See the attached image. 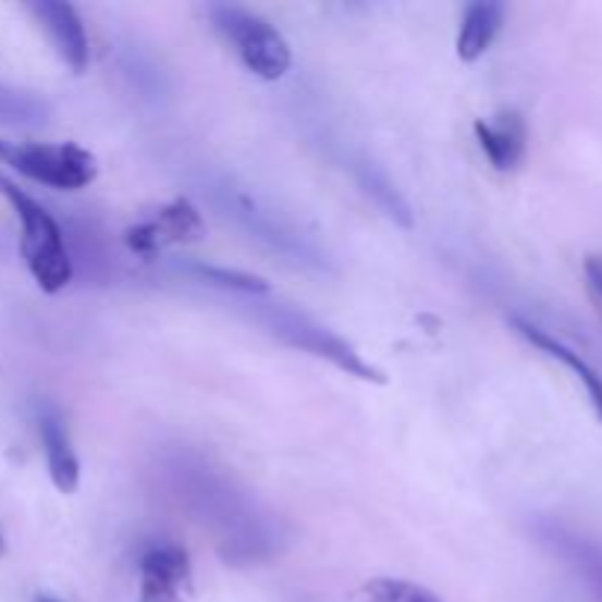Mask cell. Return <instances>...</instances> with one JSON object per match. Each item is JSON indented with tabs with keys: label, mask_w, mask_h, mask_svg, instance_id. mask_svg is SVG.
Masks as SVG:
<instances>
[{
	"label": "cell",
	"mask_w": 602,
	"mask_h": 602,
	"mask_svg": "<svg viewBox=\"0 0 602 602\" xmlns=\"http://www.w3.org/2000/svg\"><path fill=\"white\" fill-rule=\"evenodd\" d=\"M209 19L214 29L233 45L235 57L242 65L259 79H282L292 69V48L282 39V33L271 21L256 15V12L235 7V3H218L209 7Z\"/></svg>",
	"instance_id": "7a4b0ae2"
},
{
	"label": "cell",
	"mask_w": 602,
	"mask_h": 602,
	"mask_svg": "<svg viewBox=\"0 0 602 602\" xmlns=\"http://www.w3.org/2000/svg\"><path fill=\"white\" fill-rule=\"evenodd\" d=\"M0 165L19 171L33 183L50 185L57 192H79L98 176V159L86 147L71 145H41V142H0Z\"/></svg>",
	"instance_id": "3957f363"
},
{
	"label": "cell",
	"mask_w": 602,
	"mask_h": 602,
	"mask_svg": "<svg viewBox=\"0 0 602 602\" xmlns=\"http://www.w3.org/2000/svg\"><path fill=\"white\" fill-rule=\"evenodd\" d=\"M356 176H359L361 188L368 192L370 200H373V204H377L382 212L389 214L394 224L406 226V230L415 224V214H411L408 204L403 200V195H400L397 188L391 185L389 176L382 174L377 165H370V162H359V165H356Z\"/></svg>",
	"instance_id": "7c38bea8"
},
{
	"label": "cell",
	"mask_w": 602,
	"mask_h": 602,
	"mask_svg": "<svg viewBox=\"0 0 602 602\" xmlns=\"http://www.w3.org/2000/svg\"><path fill=\"white\" fill-rule=\"evenodd\" d=\"M188 273H195L197 280H206L218 285V288H230L238 294H268L271 292V282L256 277V273L235 271V268H214V265H188Z\"/></svg>",
	"instance_id": "5bb4252c"
},
{
	"label": "cell",
	"mask_w": 602,
	"mask_h": 602,
	"mask_svg": "<svg viewBox=\"0 0 602 602\" xmlns=\"http://www.w3.org/2000/svg\"><path fill=\"white\" fill-rule=\"evenodd\" d=\"M7 553V541H3V535H0V555Z\"/></svg>",
	"instance_id": "2e32d148"
},
{
	"label": "cell",
	"mask_w": 602,
	"mask_h": 602,
	"mask_svg": "<svg viewBox=\"0 0 602 602\" xmlns=\"http://www.w3.org/2000/svg\"><path fill=\"white\" fill-rule=\"evenodd\" d=\"M512 327H515L520 335H524L532 347H538V351L544 353V356H550V359L562 361L564 368L570 370L579 382H582L585 394H588V400H591L593 411H597V418L602 420V377L600 370L593 368L591 361L582 359V353H576L570 344H564L562 339H555L553 332L541 330V327H535L532 321H526V318H512Z\"/></svg>",
	"instance_id": "9c48e42d"
},
{
	"label": "cell",
	"mask_w": 602,
	"mask_h": 602,
	"mask_svg": "<svg viewBox=\"0 0 602 602\" xmlns=\"http://www.w3.org/2000/svg\"><path fill=\"white\" fill-rule=\"evenodd\" d=\"M477 142L496 171H515L526 156V124L515 109H500L494 118L474 124Z\"/></svg>",
	"instance_id": "ba28073f"
},
{
	"label": "cell",
	"mask_w": 602,
	"mask_h": 602,
	"mask_svg": "<svg viewBox=\"0 0 602 602\" xmlns=\"http://www.w3.org/2000/svg\"><path fill=\"white\" fill-rule=\"evenodd\" d=\"M36 602H62V600H53V597H39Z\"/></svg>",
	"instance_id": "e0dca14e"
},
{
	"label": "cell",
	"mask_w": 602,
	"mask_h": 602,
	"mask_svg": "<svg viewBox=\"0 0 602 602\" xmlns=\"http://www.w3.org/2000/svg\"><path fill=\"white\" fill-rule=\"evenodd\" d=\"M505 7L496 0H477L465 10L462 29H458L456 53L462 62H477L494 45L496 33L503 27Z\"/></svg>",
	"instance_id": "8fae6325"
},
{
	"label": "cell",
	"mask_w": 602,
	"mask_h": 602,
	"mask_svg": "<svg viewBox=\"0 0 602 602\" xmlns=\"http://www.w3.org/2000/svg\"><path fill=\"white\" fill-rule=\"evenodd\" d=\"M206 233L204 214L188 197H176L142 224L130 226L124 233V244L138 256H156L171 244L200 242Z\"/></svg>",
	"instance_id": "5b68a950"
},
{
	"label": "cell",
	"mask_w": 602,
	"mask_h": 602,
	"mask_svg": "<svg viewBox=\"0 0 602 602\" xmlns=\"http://www.w3.org/2000/svg\"><path fill=\"white\" fill-rule=\"evenodd\" d=\"M142 597L138 602H185L192 593V558L185 546L162 541L147 546L142 562Z\"/></svg>",
	"instance_id": "8992f818"
},
{
	"label": "cell",
	"mask_w": 602,
	"mask_h": 602,
	"mask_svg": "<svg viewBox=\"0 0 602 602\" xmlns=\"http://www.w3.org/2000/svg\"><path fill=\"white\" fill-rule=\"evenodd\" d=\"M361 602H441L435 593L423 585L408 582V579H391L379 576L361 585Z\"/></svg>",
	"instance_id": "4fadbf2b"
},
{
	"label": "cell",
	"mask_w": 602,
	"mask_h": 602,
	"mask_svg": "<svg viewBox=\"0 0 602 602\" xmlns=\"http://www.w3.org/2000/svg\"><path fill=\"white\" fill-rule=\"evenodd\" d=\"M273 332L280 335L282 341H288L292 347H300L306 353H315L321 359L332 361L335 368L344 370L347 377L365 379V382H377V385H385L389 379L379 368H373L370 361L361 359V353L347 344V341L335 335V332L323 330L318 323H311L309 318L303 315H292V311H277L271 321Z\"/></svg>",
	"instance_id": "277c9868"
},
{
	"label": "cell",
	"mask_w": 602,
	"mask_h": 602,
	"mask_svg": "<svg viewBox=\"0 0 602 602\" xmlns=\"http://www.w3.org/2000/svg\"><path fill=\"white\" fill-rule=\"evenodd\" d=\"M29 12L36 15L41 29L48 33L59 59L74 74H83L88 69V36L77 10L71 3H62V0H39V3H29Z\"/></svg>",
	"instance_id": "52a82bcc"
},
{
	"label": "cell",
	"mask_w": 602,
	"mask_h": 602,
	"mask_svg": "<svg viewBox=\"0 0 602 602\" xmlns=\"http://www.w3.org/2000/svg\"><path fill=\"white\" fill-rule=\"evenodd\" d=\"M41 444H45V456H48V470L59 494H74L79 486V462L77 453L71 447V435L65 420L57 411H45L39 418Z\"/></svg>",
	"instance_id": "30bf717a"
},
{
	"label": "cell",
	"mask_w": 602,
	"mask_h": 602,
	"mask_svg": "<svg viewBox=\"0 0 602 602\" xmlns=\"http://www.w3.org/2000/svg\"><path fill=\"white\" fill-rule=\"evenodd\" d=\"M0 195L10 200L12 212L19 218L21 256H24L33 280L45 294H59L74 277L62 226L36 197H29L7 174H0Z\"/></svg>",
	"instance_id": "6da1fadb"
},
{
	"label": "cell",
	"mask_w": 602,
	"mask_h": 602,
	"mask_svg": "<svg viewBox=\"0 0 602 602\" xmlns=\"http://www.w3.org/2000/svg\"><path fill=\"white\" fill-rule=\"evenodd\" d=\"M585 280H588V288H591V294L602 306V256H588L585 259Z\"/></svg>",
	"instance_id": "9a60e30c"
}]
</instances>
